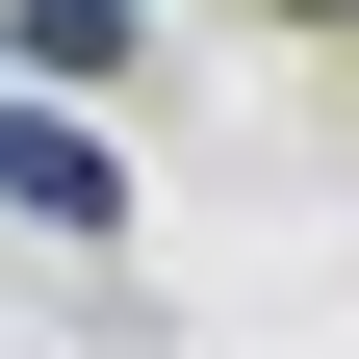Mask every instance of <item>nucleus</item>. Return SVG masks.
<instances>
[{
  "mask_svg": "<svg viewBox=\"0 0 359 359\" xmlns=\"http://www.w3.org/2000/svg\"><path fill=\"white\" fill-rule=\"evenodd\" d=\"M0 52H26V103H103L154 52V0H0Z\"/></svg>",
  "mask_w": 359,
  "mask_h": 359,
  "instance_id": "f03ea898",
  "label": "nucleus"
},
{
  "mask_svg": "<svg viewBox=\"0 0 359 359\" xmlns=\"http://www.w3.org/2000/svg\"><path fill=\"white\" fill-rule=\"evenodd\" d=\"M0 205H26V231H128V180H103L77 103H0Z\"/></svg>",
  "mask_w": 359,
  "mask_h": 359,
  "instance_id": "f257e3e1",
  "label": "nucleus"
}]
</instances>
